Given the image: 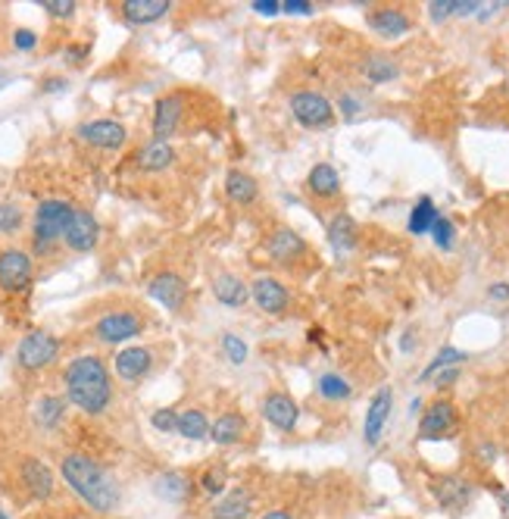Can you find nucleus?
Here are the masks:
<instances>
[{
	"instance_id": "obj_1",
	"label": "nucleus",
	"mask_w": 509,
	"mask_h": 519,
	"mask_svg": "<svg viewBox=\"0 0 509 519\" xmlns=\"http://www.w3.org/2000/svg\"><path fill=\"white\" fill-rule=\"evenodd\" d=\"M63 382H66L69 404L79 406V410L88 413V416H101L113 401L110 373H107V367H103L101 357H94V354L75 357V360L66 367V373H63Z\"/></svg>"
},
{
	"instance_id": "obj_2",
	"label": "nucleus",
	"mask_w": 509,
	"mask_h": 519,
	"mask_svg": "<svg viewBox=\"0 0 509 519\" xmlns=\"http://www.w3.org/2000/svg\"><path fill=\"white\" fill-rule=\"evenodd\" d=\"M60 473L63 479H66V485L73 488L91 510L110 514V510L119 507V488L101 463L84 457V454H66L60 463Z\"/></svg>"
},
{
	"instance_id": "obj_3",
	"label": "nucleus",
	"mask_w": 509,
	"mask_h": 519,
	"mask_svg": "<svg viewBox=\"0 0 509 519\" xmlns=\"http://www.w3.org/2000/svg\"><path fill=\"white\" fill-rule=\"evenodd\" d=\"M75 207L69 201L51 198V201H41L38 210H34V250H47L51 244L60 241L69 229V220H73Z\"/></svg>"
},
{
	"instance_id": "obj_4",
	"label": "nucleus",
	"mask_w": 509,
	"mask_h": 519,
	"mask_svg": "<svg viewBox=\"0 0 509 519\" xmlns=\"http://www.w3.org/2000/svg\"><path fill=\"white\" fill-rule=\"evenodd\" d=\"M291 113L303 129H328L335 122V107L319 91H297V94H291Z\"/></svg>"
},
{
	"instance_id": "obj_5",
	"label": "nucleus",
	"mask_w": 509,
	"mask_h": 519,
	"mask_svg": "<svg viewBox=\"0 0 509 519\" xmlns=\"http://www.w3.org/2000/svg\"><path fill=\"white\" fill-rule=\"evenodd\" d=\"M56 354H60V341L54 338L51 332H28L23 341H19L16 348V360L23 369H44L51 367V363L56 360Z\"/></svg>"
},
{
	"instance_id": "obj_6",
	"label": "nucleus",
	"mask_w": 509,
	"mask_h": 519,
	"mask_svg": "<svg viewBox=\"0 0 509 519\" xmlns=\"http://www.w3.org/2000/svg\"><path fill=\"white\" fill-rule=\"evenodd\" d=\"M141 328H144V319H141L138 313L119 310V313H107V317L97 322L94 335H97V341H103V345H122V341L141 335Z\"/></svg>"
},
{
	"instance_id": "obj_7",
	"label": "nucleus",
	"mask_w": 509,
	"mask_h": 519,
	"mask_svg": "<svg viewBox=\"0 0 509 519\" xmlns=\"http://www.w3.org/2000/svg\"><path fill=\"white\" fill-rule=\"evenodd\" d=\"M79 138L91 147H101V151H119L129 138V132L116 119H91L79 129Z\"/></svg>"
},
{
	"instance_id": "obj_8",
	"label": "nucleus",
	"mask_w": 509,
	"mask_h": 519,
	"mask_svg": "<svg viewBox=\"0 0 509 519\" xmlns=\"http://www.w3.org/2000/svg\"><path fill=\"white\" fill-rule=\"evenodd\" d=\"M250 298H253V304H257L259 310L269 313V317H279V313H285L288 304H291V291H288L285 285H281L279 279H272V276L253 279Z\"/></svg>"
},
{
	"instance_id": "obj_9",
	"label": "nucleus",
	"mask_w": 509,
	"mask_h": 519,
	"mask_svg": "<svg viewBox=\"0 0 509 519\" xmlns=\"http://www.w3.org/2000/svg\"><path fill=\"white\" fill-rule=\"evenodd\" d=\"M391 406H394V391L391 388H378L376 397L366 406V423H363V441L369 447H376L381 441V432L387 426V416H391Z\"/></svg>"
},
{
	"instance_id": "obj_10",
	"label": "nucleus",
	"mask_w": 509,
	"mask_h": 519,
	"mask_svg": "<svg viewBox=\"0 0 509 519\" xmlns=\"http://www.w3.org/2000/svg\"><path fill=\"white\" fill-rule=\"evenodd\" d=\"M32 282V257L25 250H4L0 254V289L23 291Z\"/></svg>"
},
{
	"instance_id": "obj_11",
	"label": "nucleus",
	"mask_w": 509,
	"mask_h": 519,
	"mask_svg": "<svg viewBox=\"0 0 509 519\" xmlns=\"http://www.w3.org/2000/svg\"><path fill=\"white\" fill-rule=\"evenodd\" d=\"M97 238H101V226H97L94 216H91L88 210H75L73 220H69L66 235H63V241L69 244V250H75V254H88V250L97 244Z\"/></svg>"
},
{
	"instance_id": "obj_12",
	"label": "nucleus",
	"mask_w": 509,
	"mask_h": 519,
	"mask_svg": "<svg viewBox=\"0 0 509 519\" xmlns=\"http://www.w3.org/2000/svg\"><path fill=\"white\" fill-rule=\"evenodd\" d=\"M263 416L275 426V429L294 432L300 410H297V401L291 395H285V391H269L263 397Z\"/></svg>"
},
{
	"instance_id": "obj_13",
	"label": "nucleus",
	"mask_w": 509,
	"mask_h": 519,
	"mask_svg": "<svg viewBox=\"0 0 509 519\" xmlns=\"http://www.w3.org/2000/svg\"><path fill=\"white\" fill-rule=\"evenodd\" d=\"M181 110H185V97L181 94H166L157 101V110H153V142H166L169 135H175L179 129Z\"/></svg>"
},
{
	"instance_id": "obj_14",
	"label": "nucleus",
	"mask_w": 509,
	"mask_h": 519,
	"mask_svg": "<svg viewBox=\"0 0 509 519\" xmlns=\"http://www.w3.org/2000/svg\"><path fill=\"white\" fill-rule=\"evenodd\" d=\"M454 429H456V410L450 401H435L419 423L422 438H444V435H450Z\"/></svg>"
},
{
	"instance_id": "obj_15",
	"label": "nucleus",
	"mask_w": 509,
	"mask_h": 519,
	"mask_svg": "<svg viewBox=\"0 0 509 519\" xmlns=\"http://www.w3.org/2000/svg\"><path fill=\"white\" fill-rule=\"evenodd\" d=\"M151 367H153V354L147 348H125L116 354V373L119 378H125V382L144 378L151 373Z\"/></svg>"
},
{
	"instance_id": "obj_16",
	"label": "nucleus",
	"mask_w": 509,
	"mask_h": 519,
	"mask_svg": "<svg viewBox=\"0 0 509 519\" xmlns=\"http://www.w3.org/2000/svg\"><path fill=\"white\" fill-rule=\"evenodd\" d=\"M185 294H188L185 282H181V276H175V272H160L151 282V298L160 300L169 310H179V307L185 304Z\"/></svg>"
},
{
	"instance_id": "obj_17",
	"label": "nucleus",
	"mask_w": 509,
	"mask_h": 519,
	"mask_svg": "<svg viewBox=\"0 0 509 519\" xmlns=\"http://www.w3.org/2000/svg\"><path fill=\"white\" fill-rule=\"evenodd\" d=\"M266 248H269V257H272L275 263H291V260H297L303 250H307V241H303L294 229H275Z\"/></svg>"
},
{
	"instance_id": "obj_18",
	"label": "nucleus",
	"mask_w": 509,
	"mask_h": 519,
	"mask_svg": "<svg viewBox=\"0 0 509 519\" xmlns=\"http://www.w3.org/2000/svg\"><path fill=\"white\" fill-rule=\"evenodd\" d=\"M369 25L372 32L381 34V38H403L409 29H413V23H409V16L397 6H385V10H376L369 16Z\"/></svg>"
},
{
	"instance_id": "obj_19",
	"label": "nucleus",
	"mask_w": 509,
	"mask_h": 519,
	"mask_svg": "<svg viewBox=\"0 0 509 519\" xmlns=\"http://www.w3.org/2000/svg\"><path fill=\"white\" fill-rule=\"evenodd\" d=\"M169 6H172L169 0H125L122 16H125V23H132V25H151L166 16Z\"/></svg>"
},
{
	"instance_id": "obj_20",
	"label": "nucleus",
	"mask_w": 509,
	"mask_h": 519,
	"mask_svg": "<svg viewBox=\"0 0 509 519\" xmlns=\"http://www.w3.org/2000/svg\"><path fill=\"white\" fill-rule=\"evenodd\" d=\"M431 491H435L437 504H441V507H447V510H463L465 504H469V497H472L469 482L456 479V475H447V479H437L435 485H431Z\"/></svg>"
},
{
	"instance_id": "obj_21",
	"label": "nucleus",
	"mask_w": 509,
	"mask_h": 519,
	"mask_svg": "<svg viewBox=\"0 0 509 519\" xmlns=\"http://www.w3.org/2000/svg\"><path fill=\"white\" fill-rule=\"evenodd\" d=\"M23 482L28 485V491L38 497V501H47V497L54 495V473L34 457H28L23 463Z\"/></svg>"
},
{
	"instance_id": "obj_22",
	"label": "nucleus",
	"mask_w": 509,
	"mask_h": 519,
	"mask_svg": "<svg viewBox=\"0 0 509 519\" xmlns=\"http://www.w3.org/2000/svg\"><path fill=\"white\" fill-rule=\"evenodd\" d=\"M225 194H229L231 203L247 207V203L257 201L259 188H257V181H253V175H247L241 170H229V175H225Z\"/></svg>"
},
{
	"instance_id": "obj_23",
	"label": "nucleus",
	"mask_w": 509,
	"mask_h": 519,
	"mask_svg": "<svg viewBox=\"0 0 509 519\" xmlns=\"http://www.w3.org/2000/svg\"><path fill=\"white\" fill-rule=\"evenodd\" d=\"M213 294H216V300L222 307H231V310H238V307L247 304V298H250V289H247V285L238 276H216Z\"/></svg>"
},
{
	"instance_id": "obj_24",
	"label": "nucleus",
	"mask_w": 509,
	"mask_h": 519,
	"mask_svg": "<svg viewBox=\"0 0 509 519\" xmlns=\"http://www.w3.org/2000/svg\"><path fill=\"white\" fill-rule=\"evenodd\" d=\"M250 507H253L250 491L235 488L213 507V519H247V516H250Z\"/></svg>"
},
{
	"instance_id": "obj_25",
	"label": "nucleus",
	"mask_w": 509,
	"mask_h": 519,
	"mask_svg": "<svg viewBox=\"0 0 509 519\" xmlns=\"http://www.w3.org/2000/svg\"><path fill=\"white\" fill-rule=\"evenodd\" d=\"M175 163V151L169 142H151L147 147H141L138 153V166L144 172H162Z\"/></svg>"
},
{
	"instance_id": "obj_26",
	"label": "nucleus",
	"mask_w": 509,
	"mask_h": 519,
	"mask_svg": "<svg viewBox=\"0 0 509 519\" xmlns=\"http://www.w3.org/2000/svg\"><path fill=\"white\" fill-rule=\"evenodd\" d=\"M328 244L338 254H347V250L357 248V222H353V216L338 213L335 220L328 222Z\"/></svg>"
},
{
	"instance_id": "obj_27",
	"label": "nucleus",
	"mask_w": 509,
	"mask_h": 519,
	"mask_svg": "<svg viewBox=\"0 0 509 519\" xmlns=\"http://www.w3.org/2000/svg\"><path fill=\"white\" fill-rule=\"evenodd\" d=\"M309 191L316 194V198H335L338 191H341V175L331 163H316L313 170H309Z\"/></svg>"
},
{
	"instance_id": "obj_28",
	"label": "nucleus",
	"mask_w": 509,
	"mask_h": 519,
	"mask_svg": "<svg viewBox=\"0 0 509 519\" xmlns=\"http://www.w3.org/2000/svg\"><path fill=\"white\" fill-rule=\"evenodd\" d=\"M244 429L247 423L241 413H222V416L210 426V438H213L216 445H235V441H241Z\"/></svg>"
},
{
	"instance_id": "obj_29",
	"label": "nucleus",
	"mask_w": 509,
	"mask_h": 519,
	"mask_svg": "<svg viewBox=\"0 0 509 519\" xmlns=\"http://www.w3.org/2000/svg\"><path fill=\"white\" fill-rule=\"evenodd\" d=\"M363 75H366V82H372V85H385V82L397 79L400 66L387 57V54H372V57H366V63H363Z\"/></svg>"
},
{
	"instance_id": "obj_30",
	"label": "nucleus",
	"mask_w": 509,
	"mask_h": 519,
	"mask_svg": "<svg viewBox=\"0 0 509 519\" xmlns=\"http://www.w3.org/2000/svg\"><path fill=\"white\" fill-rule=\"evenodd\" d=\"M63 413H66V397H56V395L41 397L38 406H34V419H38V426H44V429H56V426L63 423Z\"/></svg>"
},
{
	"instance_id": "obj_31",
	"label": "nucleus",
	"mask_w": 509,
	"mask_h": 519,
	"mask_svg": "<svg viewBox=\"0 0 509 519\" xmlns=\"http://www.w3.org/2000/svg\"><path fill=\"white\" fill-rule=\"evenodd\" d=\"M437 220H441V213H437V207L431 203V198H422L413 207V213H409V231H413V235H428Z\"/></svg>"
},
{
	"instance_id": "obj_32",
	"label": "nucleus",
	"mask_w": 509,
	"mask_h": 519,
	"mask_svg": "<svg viewBox=\"0 0 509 519\" xmlns=\"http://www.w3.org/2000/svg\"><path fill=\"white\" fill-rule=\"evenodd\" d=\"M465 357H469V354H465V350H459V348H441V350H437L435 360H431L428 367L422 369V376H419V378H422V382H431V378L441 373V369L459 367V363H463Z\"/></svg>"
},
{
	"instance_id": "obj_33",
	"label": "nucleus",
	"mask_w": 509,
	"mask_h": 519,
	"mask_svg": "<svg viewBox=\"0 0 509 519\" xmlns=\"http://www.w3.org/2000/svg\"><path fill=\"white\" fill-rule=\"evenodd\" d=\"M179 435H185L191 441H201L210 435V419L203 416V410H185L179 413Z\"/></svg>"
},
{
	"instance_id": "obj_34",
	"label": "nucleus",
	"mask_w": 509,
	"mask_h": 519,
	"mask_svg": "<svg viewBox=\"0 0 509 519\" xmlns=\"http://www.w3.org/2000/svg\"><path fill=\"white\" fill-rule=\"evenodd\" d=\"M316 388H319V395L325 397V401H347V397H350V382L344 376H338V373L319 376Z\"/></svg>"
},
{
	"instance_id": "obj_35",
	"label": "nucleus",
	"mask_w": 509,
	"mask_h": 519,
	"mask_svg": "<svg viewBox=\"0 0 509 519\" xmlns=\"http://www.w3.org/2000/svg\"><path fill=\"white\" fill-rule=\"evenodd\" d=\"M157 495L166 501H181L188 495V479L181 473H166L157 479Z\"/></svg>"
},
{
	"instance_id": "obj_36",
	"label": "nucleus",
	"mask_w": 509,
	"mask_h": 519,
	"mask_svg": "<svg viewBox=\"0 0 509 519\" xmlns=\"http://www.w3.org/2000/svg\"><path fill=\"white\" fill-rule=\"evenodd\" d=\"M23 226V207L13 201H4L0 203V235H13Z\"/></svg>"
},
{
	"instance_id": "obj_37",
	"label": "nucleus",
	"mask_w": 509,
	"mask_h": 519,
	"mask_svg": "<svg viewBox=\"0 0 509 519\" xmlns=\"http://www.w3.org/2000/svg\"><path fill=\"white\" fill-rule=\"evenodd\" d=\"M431 238H435V244H437L441 250H450V248H454V238H456L454 222L444 220V216H441V220L435 222V229H431Z\"/></svg>"
},
{
	"instance_id": "obj_38",
	"label": "nucleus",
	"mask_w": 509,
	"mask_h": 519,
	"mask_svg": "<svg viewBox=\"0 0 509 519\" xmlns=\"http://www.w3.org/2000/svg\"><path fill=\"white\" fill-rule=\"evenodd\" d=\"M222 350H225V357H229L231 363H235V367H241V363L247 360V345L241 338H238V335H222Z\"/></svg>"
},
{
	"instance_id": "obj_39",
	"label": "nucleus",
	"mask_w": 509,
	"mask_h": 519,
	"mask_svg": "<svg viewBox=\"0 0 509 519\" xmlns=\"http://www.w3.org/2000/svg\"><path fill=\"white\" fill-rule=\"evenodd\" d=\"M151 423L157 432H179V413H175L172 406H162V410H157L151 416Z\"/></svg>"
},
{
	"instance_id": "obj_40",
	"label": "nucleus",
	"mask_w": 509,
	"mask_h": 519,
	"mask_svg": "<svg viewBox=\"0 0 509 519\" xmlns=\"http://www.w3.org/2000/svg\"><path fill=\"white\" fill-rule=\"evenodd\" d=\"M38 6H44V13H51L56 19H69L79 4H75V0H41Z\"/></svg>"
},
{
	"instance_id": "obj_41",
	"label": "nucleus",
	"mask_w": 509,
	"mask_h": 519,
	"mask_svg": "<svg viewBox=\"0 0 509 519\" xmlns=\"http://www.w3.org/2000/svg\"><path fill=\"white\" fill-rule=\"evenodd\" d=\"M456 6H459V0H435V4H428V13L435 23H444V19L456 16Z\"/></svg>"
},
{
	"instance_id": "obj_42",
	"label": "nucleus",
	"mask_w": 509,
	"mask_h": 519,
	"mask_svg": "<svg viewBox=\"0 0 509 519\" xmlns=\"http://www.w3.org/2000/svg\"><path fill=\"white\" fill-rule=\"evenodd\" d=\"M222 488H225L222 469H210V473H203V491H207V495H219Z\"/></svg>"
},
{
	"instance_id": "obj_43",
	"label": "nucleus",
	"mask_w": 509,
	"mask_h": 519,
	"mask_svg": "<svg viewBox=\"0 0 509 519\" xmlns=\"http://www.w3.org/2000/svg\"><path fill=\"white\" fill-rule=\"evenodd\" d=\"M338 107H341V113L347 119H357L359 110H363V103H359L357 94H341V101H338Z\"/></svg>"
},
{
	"instance_id": "obj_44",
	"label": "nucleus",
	"mask_w": 509,
	"mask_h": 519,
	"mask_svg": "<svg viewBox=\"0 0 509 519\" xmlns=\"http://www.w3.org/2000/svg\"><path fill=\"white\" fill-rule=\"evenodd\" d=\"M281 10L294 13V16H313V4H309V0H285Z\"/></svg>"
},
{
	"instance_id": "obj_45",
	"label": "nucleus",
	"mask_w": 509,
	"mask_h": 519,
	"mask_svg": "<svg viewBox=\"0 0 509 519\" xmlns=\"http://www.w3.org/2000/svg\"><path fill=\"white\" fill-rule=\"evenodd\" d=\"M13 44H16L19 51H32V47L38 44V38H34V32H28V29H19L16 34H13Z\"/></svg>"
},
{
	"instance_id": "obj_46",
	"label": "nucleus",
	"mask_w": 509,
	"mask_h": 519,
	"mask_svg": "<svg viewBox=\"0 0 509 519\" xmlns=\"http://www.w3.org/2000/svg\"><path fill=\"white\" fill-rule=\"evenodd\" d=\"M456 376H459V367H450V369H441V373L435 376V385L437 388H450V385L456 382Z\"/></svg>"
},
{
	"instance_id": "obj_47",
	"label": "nucleus",
	"mask_w": 509,
	"mask_h": 519,
	"mask_svg": "<svg viewBox=\"0 0 509 519\" xmlns=\"http://www.w3.org/2000/svg\"><path fill=\"white\" fill-rule=\"evenodd\" d=\"M253 10H257L259 16H275V13H281V4H279V0H257V4H253Z\"/></svg>"
},
{
	"instance_id": "obj_48",
	"label": "nucleus",
	"mask_w": 509,
	"mask_h": 519,
	"mask_svg": "<svg viewBox=\"0 0 509 519\" xmlns=\"http://www.w3.org/2000/svg\"><path fill=\"white\" fill-rule=\"evenodd\" d=\"M487 298L491 300H509V282H497L487 289Z\"/></svg>"
},
{
	"instance_id": "obj_49",
	"label": "nucleus",
	"mask_w": 509,
	"mask_h": 519,
	"mask_svg": "<svg viewBox=\"0 0 509 519\" xmlns=\"http://www.w3.org/2000/svg\"><path fill=\"white\" fill-rule=\"evenodd\" d=\"M259 519H294L291 514H285V510H269L266 516H259Z\"/></svg>"
},
{
	"instance_id": "obj_50",
	"label": "nucleus",
	"mask_w": 509,
	"mask_h": 519,
	"mask_svg": "<svg viewBox=\"0 0 509 519\" xmlns=\"http://www.w3.org/2000/svg\"><path fill=\"white\" fill-rule=\"evenodd\" d=\"M63 88H66L63 79H47V85H44V91H63Z\"/></svg>"
},
{
	"instance_id": "obj_51",
	"label": "nucleus",
	"mask_w": 509,
	"mask_h": 519,
	"mask_svg": "<svg viewBox=\"0 0 509 519\" xmlns=\"http://www.w3.org/2000/svg\"><path fill=\"white\" fill-rule=\"evenodd\" d=\"M84 51H88V47H69L66 54H69V57H73V60H82V54H84Z\"/></svg>"
},
{
	"instance_id": "obj_52",
	"label": "nucleus",
	"mask_w": 509,
	"mask_h": 519,
	"mask_svg": "<svg viewBox=\"0 0 509 519\" xmlns=\"http://www.w3.org/2000/svg\"><path fill=\"white\" fill-rule=\"evenodd\" d=\"M0 519H10V516H6V514H4V510H0Z\"/></svg>"
},
{
	"instance_id": "obj_53",
	"label": "nucleus",
	"mask_w": 509,
	"mask_h": 519,
	"mask_svg": "<svg viewBox=\"0 0 509 519\" xmlns=\"http://www.w3.org/2000/svg\"><path fill=\"white\" fill-rule=\"evenodd\" d=\"M0 85H4V75H0Z\"/></svg>"
}]
</instances>
